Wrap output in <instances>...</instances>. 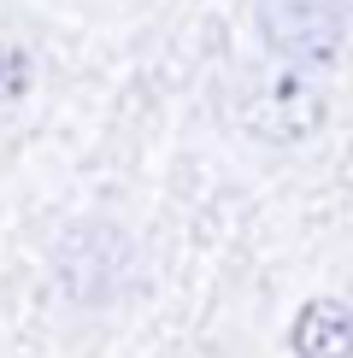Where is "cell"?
<instances>
[{
    "label": "cell",
    "mask_w": 353,
    "mask_h": 358,
    "mask_svg": "<svg viewBox=\"0 0 353 358\" xmlns=\"http://www.w3.org/2000/svg\"><path fill=\"white\" fill-rule=\"evenodd\" d=\"M230 117L247 141L259 147H306L324 136L330 124V94H324L318 77L289 65H254L230 94Z\"/></svg>",
    "instance_id": "1"
},
{
    "label": "cell",
    "mask_w": 353,
    "mask_h": 358,
    "mask_svg": "<svg viewBox=\"0 0 353 358\" xmlns=\"http://www.w3.org/2000/svg\"><path fill=\"white\" fill-rule=\"evenodd\" d=\"M48 271H53V288L65 306L100 311L136 282V241L112 217H77L59 229V241L48 252Z\"/></svg>",
    "instance_id": "2"
},
{
    "label": "cell",
    "mask_w": 353,
    "mask_h": 358,
    "mask_svg": "<svg viewBox=\"0 0 353 358\" xmlns=\"http://www.w3.org/2000/svg\"><path fill=\"white\" fill-rule=\"evenodd\" d=\"M347 0H254L259 48L289 71L324 77L347 53Z\"/></svg>",
    "instance_id": "3"
},
{
    "label": "cell",
    "mask_w": 353,
    "mask_h": 358,
    "mask_svg": "<svg viewBox=\"0 0 353 358\" xmlns=\"http://www.w3.org/2000/svg\"><path fill=\"white\" fill-rule=\"evenodd\" d=\"M289 347H294V358H353V311H347V300H335V294L306 300L294 311V323H289Z\"/></svg>",
    "instance_id": "4"
},
{
    "label": "cell",
    "mask_w": 353,
    "mask_h": 358,
    "mask_svg": "<svg viewBox=\"0 0 353 358\" xmlns=\"http://www.w3.org/2000/svg\"><path fill=\"white\" fill-rule=\"evenodd\" d=\"M29 83H36V65H29V53L18 41H0V106H12V100L29 94Z\"/></svg>",
    "instance_id": "5"
}]
</instances>
